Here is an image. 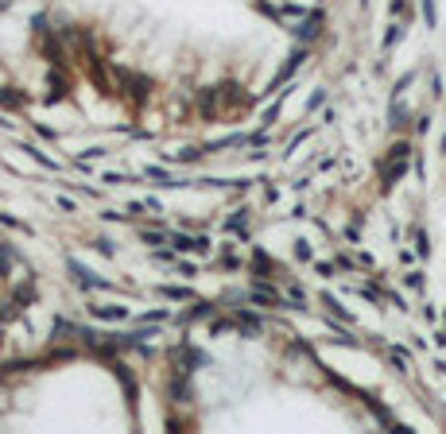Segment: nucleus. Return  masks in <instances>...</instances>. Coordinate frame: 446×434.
Segmentation results:
<instances>
[{"label": "nucleus", "mask_w": 446, "mask_h": 434, "mask_svg": "<svg viewBox=\"0 0 446 434\" xmlns=\"http://www.w3.org/2000/svg\"><path fill=\"white\" fill-rule=\"evenodd\" d=\"M171 245L178 248V252H202V248H209L206 237H182V233H171Z\"/></svg>", "instance_id": "1"}, {"label": "nucleus", "mask_w": 446, "mask_h": 434, "mask_svg": "<svg viewBox=\"0 0 446 434\" xmlns=\"http://www.w3.org/2000/svg\"><path fill=\"white\" fill-rule=\"evenodd\" d=\"M70 272L78 275V283H82V287H93V291H101V287H109V283H105V279H97V275L89 272V268H82V264H78V260H70Z\"/></svg>", "instance_id": "2"}, {"label": "nucleus", "mask_w": 446, "mask_h": 434, "mask_svg": "<svg viewBox=\"0 0 446 434\" xmlns=\"http://www.w3.org/2000/svg\"><path fill=\"white\" fill-rule=\"evenodd\" d=\"M93 314H97V318H124V314H128V310H124V306H93Z\"/></svg>", "instance_id": "3"}, {"label": "nucleus", "mask_w": 446, "mask_h": 434, "mask_svg": "<svg viewBox=\"0 0 446 434\" xmlns=\"http://www.w3.org/2000/svg\"><path fill=\"white\" fill-rule=\"evenodd\" d=\"M163 295H167V299H190V291H186V287H163Z\"/></svg>", "instance_id": "4"}, {"label": "nucleus", "mask_w": 446, "mask_h": 434, "mask_svg": "<svg viewBox=\"0 0 446 434\" xmlns=\"http://www.w3.org/2000/svg\"><path fill=\"white\" fill-rule=\"evenodd\" d=\"M407 120V109L403 105H392V124H403Z\"/></svg>", "instance_id": "5"}, {"label": "nucleus", "mask_w": 446, "mask_h": 434, "mask_svg": "<svg viewBox=\"0 0 446 434\" xmlns=\"http://www.w3.org/2000/svg\"><path fill=\"white\" fill-rule=\"evenodd\" d=\"M245 225H249V217H245V213L233 217V221H229V233H245Z\"/></svg>", "instance_id": "6"}, {"label": "nucleus", "mask_w": 446, "mask_h": 434, "mask_svg": "<svg viewBox=\"0 0 446 434\" xmlns=\"http://www.w3.org/2000/svg\"><path fill=\"white\" fill-rule=\"evenodd\" d=\"M423 16H427V24L434 28V4H431V0H423Z\"/></svg>", "instance_id": "7"}, {"label": "nucleus", "mask_w": 446, "mask_h": 434, "mask_svg": "<svg viewBox=\"0 0 446 434\" xmlns=\"http://www.w3.org/2000/svg\"><path fill=\"white\" fill-rule=\"evenodd\" d=\"M438 341H442V345H446V330H442V333H438Z\"/></svg>", "instance_id": "8"}]
</instances>
